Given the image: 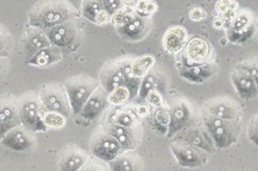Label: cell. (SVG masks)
Wrapping results in <instances>:
<instances>
[{
	"instance_id": "cell-1",
	"label": "cell",
	"mask_w": 258,
	"mask_h": 171,
	"mask_svg": "<svg viewBox=\"0 0 258 171\" xmlns=\"http://www.w3.org/2000/svg\"><path fill=\"white\" fill-rule=\"evenodd\" d=\"M80 13L72 4L66 1H40L30 12L32 27L45 30L60 24L74 21Z\"/></svg>"
},
{
	"instance_id": "cell-2",
	"label": "cell",
	"mask_w": 258,
	"mask_h": 171,
	"mask_svg": "<svg viewBox=\"0 0 258 171\" xmlns=\"http://www.w3.org/2000/svg\"><path fill=\"white\" fill-rule=\"evenodd\" d=\"M201 123L209 132L216 150H226L239 140L242 132L241 121L203 115Z\"/></svg>"
},
{
	"instance_id": "cell-3",
	"label": "cell",
	"mask_w": 258,
	"mask_h": 171,
	"mask_svg": "<svg viewBox=\"0 0 258 171\" xmlns=\"http://www.w3.org/2000/svg\"><path fill=\"white\" fill-rule=\"evenodd\" d=\"M18 104L21 121L24 127L33 132L47 131V127L42 120L47 109L41 103L39 94L34 92H28L22 97Z\"/></svg>"
},
{
	"instance_id": "cell-4",
	"label": "cell",
	"mask_w": 258,
	"mask_h": 171,
	"mask_svg": "<svg viewBox=\"0 0 258 171\" xmlns=\"http://www.w3.org/2000/svg\"><path fill=\"white\" fill-rule=\"evenodd\" d=\"M99 86L97 80L85 75L75 76L67 81L64 87L74 115H80L89 98Z\"/></svg>"
},
{
	"instance_id": "cell-5",
	"label": "cell",
	"mask_w": 258,
	"mask_h": 171,
	"mask_svg": "<svg viewBox=\"0 0 258 171\" xmlns=\"http://www.w3.org/2000/svg\"><path fill=\"white\" fill-rule=\"evenodd\" d=\"M257 29V19L252 12L241 10L226 29V37L232 44H245L255 36Z\"/></svg>"
},
{
	"instance_id": "cell-6",
	"label": "cell",
	"mask_w": 258,
	"mask_h": 171,
	"mask_svg": "<svg viewBox=\"0 0 258 171\" xmlns=\"http://www.w3.org/2000/svg\"><path fill=\"white\" fill-rule=\"evenodd\" d=\"M51 44L63 50H76L82 39L81 29L75 20L44 30Z\"/></svg>"
},
{
	"instance_id": "cell-7",
	"label": "cell",
	"mask_w": 258,
	"mask_h": 171,
	"mask_svg": "<svg viewBox=\"0 0 258 171\" xmlns=\"http://www.w3.org/2000/svg\"><path fill=\"white\" fill-rule=\"evenodd\" d=\"M39 97L45 109L60 113L68 117L73 112L66 87L61 83H52L42 86Z\"/></svg>"
},
{
	"instance_id": "cell-8",
	"label": "cell",
	"mask_w": 258,
	"mask_h": 171,
	"mask_svg": "<svg viewBox=\"0 0 258 171\" xmlns=\"http://www.w3.org/2000/svg\"><path fill=\"white\" fill-rule=\"evenodd\" d=\"M91 153L106 162H111L118 155L123 152L124 149L117 139L100 126L91 138Z\"/></svg>"
},
{
	"instance_id": "cell-9",
	"label": "cell",
	"mask_w": 258,
	"mask_h": 171,
	"mask_svg": "<svg viewBox=\"0 0 258 171\" xmlns=\"http://www.w3.org/2000/svg\"><path fill=\"white\" fill-rule=\"evenodd\" d=\"M202 115H209L228 121H241L243 111L240 104L229 97H217L203 106Z\"/></svg>"
},
{
	"instance_id": "cell-10",
	"label": "cell",
	"mask_w": 258,
	"mask_h": 171,
	"mask_svg": "<svg viewBox=\"0 0 258 171\" xmlns=\"http://www.w3.org/2000/svg\"><path fill=\"white\" fill-rule=\"evenodd\" d=\"M170 149L179 165L184 168H200L209 162V152L195 145L175 140Z\"/></svg>"
},
{
	"instance_id": "cell-11",
	"label": "cell",
	"mask_w": 258,
	"mask_h": 171,
	"mask_svg": "<svg viewBox=\"0 0 258 171\" xmlns=\"http://www.w3.org/2000/svg\"><path fill=\"white\" fill-rule=\"evenodd\" d=\"M101 127L117 139L124 150H135L142 139V127H125L104 116L101 117Z\"/></svg>"
},
{
	"instance_id": "cell-12",
	"label": "cell",
	"mask_w": 258,
	"mask_h": 171,
	"mask_svg": "<svg viewBox=\"0 0 258 171\" xmlns=\"http://www.w3.org/2000/svg\"><path fill=\"white\" fill-rule=\"evenodd\" d=\"M170 123L167 136L173 138L177 133L182 132L195 124L193 109L188 101L178 99L169 106Z\"/></svg>"
},
{
	"instance_id": "cell-13",
	"label": "cell",
	"mask_w": 258,
	"mask_h": 171,
	"mask_svg": "<svg viewBox=\"0 0 258 171\" xmlns=\"http://www.w3.org/2000/svg\"><path fill=\"white\" fill-rule=\"evenodd\" d=\"M214 49L210 42L203 37L195 36L185 45L183 63L203 64L213 61Z\"/></svg>"
},
{
	"instance_id": "cell-14",
	"label": "cell",
	"mask_w": 258,
	"mask_h": 171,
	"mask_svg": "<svg viewBox=\"0 0 258 171\" xmlns=\"http://www.w3.org/2000/svg\"><path fill=\"white\" fill-rule=\"evenodd\" d=\"M177 134L178 136L176 139H175L176 141L195 145L206 150L209 153H212L216 150L209 132L206 130L201 122L199 124H194L193 126L182 130V132Z\"/></svg>"
},
{
	"instance_id": "cell-15",
	"label": "cell",
	"mask_w": 258,
	"mask_h": 171,
	"mask_svg": "<svg viewBox=\"0 0 258 171\" xmlns=\"http://www.w3.org/2000/svg\"><path fill=\"white\" fill-rule=\"evenodd\" d=\"M230 79L242 100L249 101L257 97L258 86L246 71L234 65L230 72Z\"/></svg>"
},
{
	"instance_id": "cell-16",
	"label": "cell",
	"mask_w": 258,
	"mask_h": 171,
	"mask_svg": "<svg viewBox=\"0 0 258 171\" xmlns=\"http://www.w3.org/2000/svg\"><path fill=\"white\" fill-rule=\"evenodd\" d=\"M22 125L19 104L12 96H7L1 101L0 105V131L1 137L11 130Z\"/></svg>"
},
{
	"instance_id": "cell-17",
	"label": "cell",
	"mask_w": 258,
	"mask_h": 171,
	"mask_svg": "<svg viewBox=\"0 0 258 171\" xmlns=\"http://www.w3.org/2000/svg\"><path fill=\"white\" fill-rule=\"evenodd\" d=\"M109 104L108 93L99 86L80 113V119L86 123L96 121L106 112Z\"/></svg>"
},
{
	"instance_id": "cell-18",
	"label": "cell",
	"mask_w": 258,
	"mask_h": 171,
	"mask_svg": "<svg viewBox=\"0 0 258 171\" xmlns=\"http://www.w3.org/2000/svg\"><path fill=\"white\" fill-rule=\"evenodd\" d=\"M2 144L4 146L12 150L24 151L30 150L35 145V137L33 131L22 124L3 136Z\"/></svg>"
},
{
	"instance_id": "cell-19",
	"label": "cell",
	"mask_w": 258,
	"mask_h": 171,
	"mask_svg": "<svg viewBox=\"0 0 258 171\" xmlns=\"http://www.w3.org/2000/svg\"><path fill=\"white\" fill-rule=\"evenodd\" d=\"M218 73V65L214 61L203 64L182 63L180 69V77L192 83H204Z\"/></svg>"
},
{
	"instance_id": "cell-20",
	"label": "cell",
	"mask_w": 258,
	"mask_h": 171,
	"mask_svg": "<svg viewBox=\"0 0 258 171\" xmlns=\"http://www.w3.org/2000/svg\"><path fill=\"white\" fill-rule=\"evenodd\" d=\"M100 86L108 94L120 86H126V79L120 70L118 59L103 65L99 72Z\"/></svg>"
},
{
	"instance_id": "cell-21",
	"label": "cell",
	"mask_w": 258,
	"mask_h": 171,
	"mask_svg": "<svg viewBox=\"0 0 258 171\" xmlns=\"http://www.w3.org/2000/svg\"><path fill=\"white\" fill-rule=\"evenodd\" d=\"M51 45L44 30L32 26L25 30L23 36V47L27 56L30 57V59L35 56L39 51Z\"/></svg>"
},
{
	"instance_id": "cell-22",
	"label": "cell",
	"mask_w": 258,
	"mask_h": 171,
	"mask_svg": "<svg viewBox=\"0 0 258 171\" xmlns=\"http://www.w3.org/2000/svg\"><path fill=\"white\" fill-rule=\"evenodd\" d=\"M150 30L151 20L149 18L140 17L137 13H135V17L129 23L117 28L120 36L131 42L142 40L149 33Z\"/></svg>"
},
{
	"instance_id": "cell-23",
	"label": "cell",
	"mask_w": 258,
	"mask_h": 171,
	"mask_svg": "<svg viewBox=\"0 0 258 171\" xmlns=\"http://www.w3.org/2000/svg\"><path fill=\"white\" fill-rule=\"evenodd\" d=\"M87 151L80 147L71 146L64 149L59 157V168L63 171L80 170L88 159Z\"/></svg>"
},
{
	"instance_id": "cell-24",
	"label": "cell",
	"mask_w": 258,
	"mask_h": 171,
	"mask_svg": "<svg viewBox=\"0 0 258 171\" xmlns=\"http://www.w3.org/2000/svg\"><path fill=\"white\" fill-rule=\"evenodd\" d=\"M146 121L153 133L160 136L167 135L170 123L169 107L164 105L158 108L153 107Z\"/></svg>"
},
{
	"instance_id": "cell-25",
	"label": "cell",
	"mask_w": 258,
	"mask_h": 171,
	"mask_svg": "<svg viewBox=\"0 0 258 171\" xmlns=\"http://www.w3.org/2000/svg\"><path fill=\"white\" fill-rule=\"evenodd\" d=\"M188 34L184 28L180 26L171 27L164 36V47L168 53H176L184 49L187 43Z\"/></svg>"
},
{
	"instance_id": "cell-26",
	"label": "cell",
	"mask_w": 258,
	"mask_h": 171,
	"mask_svg": "<svg viewBox=\"0 0 258 171\" xmlns=\"http://www.w3.org/2000/svg\"><path fill=\"white\" fill-rule=\"evenodd\" d=\"M109 166L111 170H140L142 168V160L131 150H124L109 162Z\"/></svg>"
},
{
	"instance_id": "cell-27",
	"label": "cell",
	"mask_w": 258,
	"mask_h": 171,
	"mask_svg": "<svg viewBox=\"0 0 258 171\" xmlns=\"http://www.w3.org/2000/svg\"><path fill=\"white\" fill-rule=\"evenodd\" d=\"M63 59L62 51L51 45L42 50L39 51L38 53L33 56L30 60V65L39 66V67H47L58 62Z\"/></svg>"
},
{
	"instance_id": "cell-28",
	"label": "cell",
	"mask_w": 258,
	"mask_h": 171,
	"mask_svg": "<svg viewBox=\"0 0 258 171\" xmlns=\"http://www.w3.org/2000/svg\"><path fill=\"white\" fill-rule=\"evenodd\" d=\"M155 64L154 57L143 55L134 59L132 64L133 75L137 78L142 79L148 73L150 69Z\"/></svg>"
},
{
	"instance_id": "cell-29",
	"label": "cell",
	"mask_w": 258,
	"mask_h": 171,
	"mask_svg": "<svg viewBox=\"0 0 258 171\" xmlns=\"http://www.w3.org/2000/svg\"><path fill=\"white\" fill-rule=\"evenodd\" d=\"M164 88V81L158 75L153 73H147L141 80L140 87V97L142 98H147V94L153 90H158L161 92Z\"/></svg>"
},
{
	"instance_id": "cell-30",
	"label": "cell",
	"mask_w": 258,
	"mask_h": 171,
	"mask_svg": "<svg viewBox=\"0 0 258 171\" xmlns=\"http://www.w3.org/2000/svg\"><path fill=\"white\" fill-rule=\"evenodd\" d=\"M42 120L47 128L60 129L67 124L68 117L60 113L46 110L44 115L42 116Z\"/></svg>"
},
{
	"instance_id": "cell-31",
	"label": "cell",
	"mask_w": 258,
	"mask_h": 171,
	"mask_svg": "<svg viewBox=\"0 0 258 171\" xmlns=\"http://www.w3.org/2000/svg\"><path fill=\"white\" fill-rule=\"evenodd\" d=\"M131 97V92L126 86H120L108 94V100L113 106H120L125 104Z\"/></svg>"
},
{
	"instance_id": "cell-32",
	"label": "cell",
	"mask_w": 258,
	"mask_h": 171,
	"mask_svg": "<svg viewBox=\"0 0 258 171\" xmlns=\"http://www.w3.org/2000/svg\"><path fill=\"white\" fill-rule=\"evenodd\" d=\"M103 9V2L99 1H84L83 2L82 14L85 18L96 24V18L98 12Z\"/></svg>"
},
{
	"instance_id": "cell-33",
	"label": "cell",
	"mask_w": 258,
	"mask_h": 171,
	"mask_svg": "<svg viewBox=\"0 0 258 171\" xmlns=\"http://www.w3.org/2000/svg\"><path fill=\"white\" fill-rule=\"evenodd\" d=\"M235 66L246 71L258 86V56H250L243 59L240 62L237 63Z\"/></svg>"
},
{
	"instance_id": "cell-34",
	"label": "cell",
	"mask_w": 258,
	"mask_h": 171,
	"mask_svg": "<svg viewBox=\"0 0 258 171\" xmlns=\"http://www.w3.org/2000/svg\"><path fill=\"white\" fill-rule=\"evenodd\" d=\"M158 10V5L153 1H139L135 6V12L140 17L149 18Z\"/></svg>"
},
{
	"instance_id": "cell-35",
	"label": "cell",
	"mask_w": 258,
	"mask_h": 171,
	"mask_svg": "<svg viewBox=\"0 0 258 171\" xmlns=\"http://www.w3.org/2000/svg\"><path fill=\"white\" fill-rule=\"evenodd\" d=\"M105 162V161L100 159L93 155L89 156L88 159L81 169L82 170H107L109 169V166Z\"/></svg>"
},
{
	"instance_id": "cell-36",
	"label": "cell",
	"mask_w": 258,
	"mask_h": 171,
	"mask_svg": "<svg viewBox=\"0 0 258 171\" xmlns=\"http://www.w3.org/2000/svg\"><path fill=\"white\" fill-rule=\"evenodd\" d=\"M0 36H1V54L6 56V54L9 53L12 49V45H13L12 36L9 31L3 27V25L1 26Z\"/></svg>"
},
{
	"instance_id": "cell-37",
	"label": "cell",
	"mask_w": 258,
	"mask_h": 171,
	"mask_svg": "<svg viewBox=\"0 0 258 171\" xmlns=\"http://www.w3.org/2000/svg\"><path fill=\"white\" fill-rule=\"evenodd\" d=\"M247 135L249 141L258 148V114L254 115L249 120L247 127Z\"/></svg>"
},
{
	"instance_id": "cell-38",
	"label": "cell",
	"mask_w": 258,
	"mask_h": 171,
	"mask_svg": "<svg viewBox=\"0 0 258 171\" xmlns=\"http://www.w3.org/2000/svg\"><path fill=\"white\" fill-rule=\"evenodd\" d=\"M233 9H238V3L230 0H220L215 5V12L217 16H222Z\"/></svg>"
},
{
	"instance_id": "cell-39",
	"label": "cell",
	"mask_w": 258,
	"mask_h": 171,
	"mask_svg": "<svg viewBox=\"0 0 258 171\" xmlns=\"http://www.w3.org/2000/svg\"><path fill=\"white\" fill-rule=\"evenodd\" d=\"M147 104L153 108L164 106V98L162 92L158 90H153L147 94L146 98Z\"/></svg>"
},
{
	"instance_id": "cell-40",
	"label": "cell",
	"mask_w": 258,
	"mask_h": 171,
	"mask_svg": "<svg viewBox=\"0 0 258 171\" xmlns=\"http://www.w3.org/2000/svg\"><path fill=\"white\" fill-rule=\"evenodd\" d=\"M188 16H189L191 20H193V21H202L203 19H205L207 18V12H206L205 10L203 9V7L196 6V7H194L190 10Z\"/></svg>"
},
{
	"instance_id": "cell-41",
	"label": "cell",
	"mask_w": 258,
	"mask_h": 171,
	"mask_svg": "<svg viewBox=\"0 0 258 171\" xmlns=\"http://www.w3.org/2000/svg\"><path fill=\"white\" fill-rule=\"evenodd\" d=\"M122 4L123 2L121 1H103V8L109 12L111 18L112 16L122 6Z\"/></svg>"
},
{
	"instance_id": "cell-42",
	"label": "cell",
	"mask_w": 258,
	"mask_h": 171,
	"mask_svg": "<svg viewBox=\"0 0 258 171\" xmlns=\"http://www.w3.org/2000/svg\"><path fill=\"white\" fill-rule=\"evenodd\" d=\"M109 23H111V16L103 8L97 14V18H96V24H99V25H106Z\"/></svg>"
},
{
	"instance_id": "cell-43",
	"label": "cell",
	"mask_w": 258,
	"mask_h": 171,
	"mask_svg": "<svg viewBox=\"0 0 258 171\" xmlns=\"http://www.w3.org/2000/svg\"><path fill=\"white\" fill-rule=\"evenodd\" d=\"M135 108V111L141 118H147L153 109V107L150 106L149 104H139Z\"/></svg>"
},
{
	"instance_id": "cell-44",
	"label": "cell",
	"mask_w": 258,
	"mask_h": 171,
	"mask_svg": "<svg viewBox=\"0 0 258 171\" xmlns=\"http://www.w3.org/2000/svg\"><path fill=\"white\" fill-rule=\"evenodd\" d=\"M213 26L216 29V30H225L227 29V25H226V22L224 21L222 18L215 16L214 19H213Z\"/></svg>"
}]
</instances>
